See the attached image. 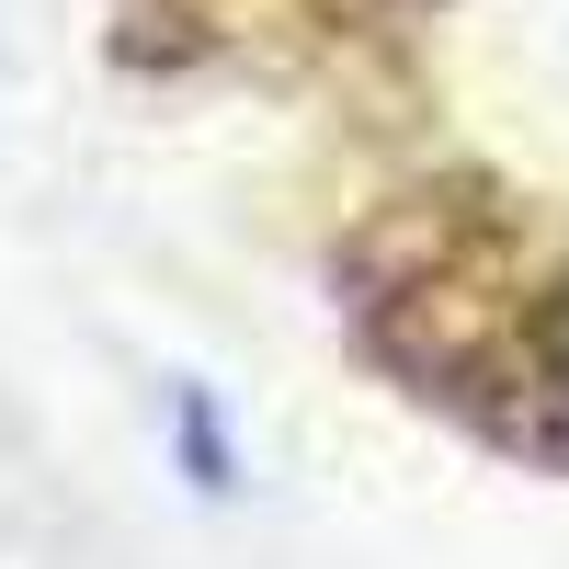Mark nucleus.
I'll return each instance as SVG.
<instances>
[{"instance_id":"nucleus-1","label":"nucleus","mask_w":569,"mask_h":569,"mask_svg":"<svg viewBox=\"0 0 569 569\" xmlns=\"http://www.w3.org/2000/svg\"><path fill=\"white\" fill-rule=\"evenodd\" d=\"M536 353H547V388H558V410H569V284L536 308Z\"/></svg>"}]
</instances>
